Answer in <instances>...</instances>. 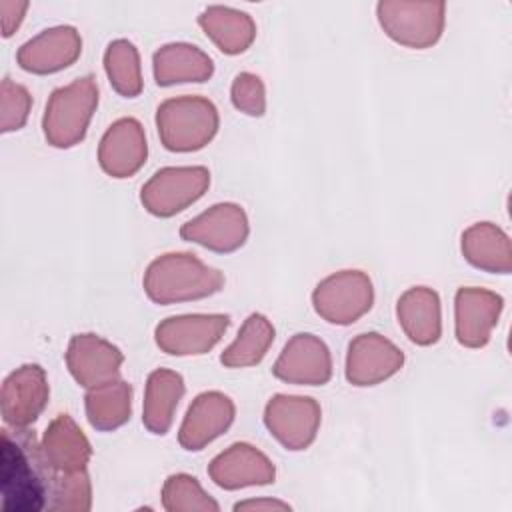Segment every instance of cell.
Listing matches in <instances>:
<instances>
[{"label":"cell","instance_id":"cell-29","mask_svg":"<svg viewBox=\"0 0 512 512\" xmlns=\"http://www.w3.org/2000/svg\"><path fill=\"white\" fill-rule=\"evenodd\" d=\"M162 508L168 512H218L220 504L186 472L170 474L162 486Z\"/></svg>","mask_w":512,"mask_h":512},{"label":"cell","instance_id":"cell-22","mask_svg":"<svg viewBox=\"0 0 512 512\" xmlns=\"http://www.w3.org/2000/svg\"><path fill=\"white\" fill-rule=\"evenodd\" d=\"M152 72L158 86L206 82L214 74L212 58L190 42H168L152 54Z\"/></svg>","mask_w":512,"mask_h":512},{"label":"cell","instance_id":"cell-32","mask_svg":"<svg viewBox=\"0 0 512 512\" xmlns=\"http://www.w3.org/2000/svg\"><path fill=\"white\" fill-rule=\"evenodd\" d=\"M230 100L246 116L260 118L266 114V86L254 72H240L230 86Z\"/></svg>","mask_w":512,"mask_h":512},{"label":"cell","instance_id":"cell-7","mask_svg":"<svg viewBox=\"0 0 512 512\" xmlns=\"http://www.w3.org/2000/svg\"><path fill=\"white\" fill-rule=\"evenodd\" d=\"M210 186L206 166H164L140 188L144 210L156 218H172L198 202Z\"/></svg>","mask_w":512,"mask_h":512},{"label":"cell","instance_id":"cell-34","mask_svg":"<svg viewBox=\"0 0 512 512\" xmlns=\"http://www.w3.org/2000/svg\"><path fill=\"white\" fill-rule=\"evenodd\" d=\"M234 510H292V506L288 502L276 500V498H252V500H242L234 504Z\"/></svg>","mask_w":512,"mask_h":512},{"label":"cell","instance_id":"cell-16","mask_svg":"<svg viewBox=\"0 0 512 512\" xmlns=\"http://www.w3.org/2000/svg\"><path fill=\"white\" fill-rule=\"evenodd\" d=\"M82 54V36L76 26L58 24L40 30L16 50V62L30 74H54L72 66Z\"/></svg>","mask_w":512,"mask_h":512},{"label":"cell","instance_id":"cell-11","mask_svg":"<svg viewBox=\"0 0 512 512\" xmlns=\"http://www.w3.org/2000/svg\"><path fill=\"white\" fill-rule=\"evenodd\" d=\"M404 352L380 332H362L348 342L344 376L352 386L382 384L404 366Z\"/></svg>","mask_w":512,"mask_h":512},{"label":"cell","instance_id":"cell-14","mask_svg":"<svg viewBox=\"0 0 512 512\" xmlns=\"http://www.w3.org/2000/svg\"><path fill=\"white\" fill-rule=\"evenodd\" d=\"M504 298L478 286H462L454 296V334L464 348H484L498 326Z\"/></svg>","mask_w":512,"mask_h":512},{"label":"cell","instance_id":"cell-4","mask_svg":"<svg viewBox=\"0 0 512 512\" xmlns=\"http://www.w3.org/2000/svg\"><path fill=\"white\" fill-rule=\"evenodd\" d=\"M98 108V84L92 74L58 86L48 96L42 114V132L50 146L66 150L86 138L90 120Z\"/></svg>","mask_w":512,"mask_h":512},{"label":"cell","instance_id":"cell-6","mask_svg":"<svg viewBox=\"0 0 512 512\" xmlns=\"http://www.w3.org/2000/svg\"><path fill=\"white\" fill-rule=\"evenodd\" d=\"M374 284L362 270H338L322 278L312 292L314 312L334 326H350L370 312Z\"/></svg>","mask_w":512,"mask_h":512},{"label":"cell","instance_id":"cell-23","mask_svg":"<svg viewBox=\"0 0 512 512\" xmlns=\"http://www.w3.org/2000/svg\"><path fill=\"white\" fill-rule=\"evenodd\" d=\"M184 392L186 384L180 372L156 368L148 374L142 402V424L150 434L164 436L170 432Z\"/></svg>","mask_w":512,"mask_h":512},{"label":"cell","instance_id":"cell-17","mask_svg":"<svg viewBox=\"0 0 512 512\" xmlns=\"http://www.w3.org/2000/svg\"><path fill=\"white\" fill-rule=\"evenodd\" d=\"M236 406L230 396L220 390L200 392L188 406L180 430L178 444L188 452H200L220 438L234 422Z\"/></svg>","mask_w":512,"mask_h":512},{"label":"cell","instance_id":"cell-28","mask_svg":"<svg viewBox=\"0 0 512 512\" xmlns=\"http://www.w3.org/2000/svg\"><path fill=\"white\" fill-rule=\"evenodd\" d=\"M104 72L108 76L110 86L124 98L140 96L144 88L142 80V64L140 52L134 42L128 38H116L108 42L104 50Z\"/></svg>","mask_w":512,"mask_h":512},{"label":"cell","instance_id":"cell-27","mask_svg":"<svg viewBox=\"0 0 512 512\" xmlns=\"http://www.w3.org/2000/svg\"><path fill=\"white\" fill-rule=\"evenodd\" d=\"M276 330L272 322L260 314L252 312L240 326L236 338L220 354V362L226 368H248L256 366L268 354L274 342Z\"/></svg>","mask_w":512,"mask_h":512},{"label":"cell","instance_id":"cell-9","mask_svg":"<svg viewBox=\"0 0 512 512\" xmlns=\"http://www.w3.org/2000/svg\"><path fill=\"white\" fill-rule=\"evenodd\" d=\"M250 234L246 210L236 202H218L180 226V238L218 254L242 248Z\"/></svg>","mask_w":512,"mask_h":512},{"label":"cell","instance_id":"cell-25","mask_svg":"<svg viewBox=\"0 0 512 512\" xmlns=\"http://www.w3.org/2000/svg\"><path fill=\"white\" fill-rule=\"evenodd\" d=\"M198 26L214 42V46L228 56L246 52L256 38L254 18L238 8L212 4L198 14Z\"/></svg>","mask_w":512,"mask_h":512},{"label":"cell","instance_id":"cell-2","mask_svg":"<svg viewBox=\"0 0 512 512\" xmlns=\"http://www.w3.org/2000/svg\"><path fill=\"white\" fill-rule=\"evenodd\" d=\"M142 288L160 306L192 302L220 292L224 274L192 252H166L146 266Z\"/></svg>","mask_w":512,"mask_h":512},{"label":"cell","instance_id":"cell-10","mask_svg":"<svg viewBox=\"0 0 512 512\" xmlns=\"http://www.w3.org/2000/svg\"><path fill=\"white\" fill-rule=\"evenodd\" d=\"M228 326V314L168 316L154 328V342L170 356H202L222 340Z\"/></svg>","mask_w":512,"mask_h":512},{"label":"cell","instance_id":"cell-13","mask_svg":"<svg viewBox=\"0 0 512 512\" xmlns=\"http://www.w3.org/2000/svg\"><path fill=\"white\" fill-rule=\"evenodd\" d=\"M50 398L46 372L40 364H24L2 382L0 410L10 428H28L44 412Z\"/></svg>","mask_w":512,"mask_h":512},{"label":"cell","instance_id":"cell-31","mask_svg":"<svg viewBox=\"0 0 512 512\" xmlns=\"http://www.w3.org/2000/svg\"><path fill=\"white\" fill-rule=\"evenodd\" d=\"M32 108V96L26 86L4 76L0 84V132H16L24 128Z\"/></svg>","mask_w":512,"mask_h":512},{"label":"cell","instance_id":"cell-33","mask_svg":"<svg viewBox=\"0 0 512 512\" xmlns=\"http://www.w3.org/2000/svg\"><path fill=\"white\" fill-rule=\"evenodd\" d=\"M28 2H14V0H2L0 2V16H2V38H10L18 26L22 24Z\"/></svg>","mask_w":512,"mask_h":512},{"label":"cell","instance_id":"cell-12","mask_svg":"<svg viewBox=\"0 0 512 512\" xmlns=\"http://www.w3.org/2000/svg\"><path fill=\"white\" fill-rule=\"evenodd\" d=\"M272 374L296 386H324L332 378V354L326 342L312 332L294 334L278 354Z\"/></svg>","mask_w":512,"mask_h":512},{"label":"cell","instance_id":"cell-20","mask_svg":"<svg viewBox=\"0 0 512 512\" xmlns=\"http://www.w3.org/2000/svg\"><path fill=\"white\" fill-rule=\"evenodd\" d=\"M396 320L410 342L432 346L442 336V306L436 290L412 286L396 302Z\"/></svg>","mask_w":512,"mask_h":512},{"label":"cell","instance_id":"cell-30","mask_svg":"<svg viewBox=\"0 0 512 512\" xmlns=\"http://www.w3.org/2000/svg\"><path fill=\"white\" fill-rule=\"evenodd\" d=\"M92 508V482L88 470L56 472L50 482L48 510L88 512Z\"/></svg>","mask_w":512,"mask_h":512},{"label":"cell","instance_id":"cell-21","mask_svg":"<svg viewBox=\"0 0 512 512\" xmlns=\"http://www.w3.org/2000/svg\"><path fill=\"white\" fill-rule=\"evenodd\" d=\"M40 448L48 466L56 472L86 470L92 444L70 414H58L44 430Z\"/></svg>","mask_w":512,"mask_h":512},{"label":"cell","instance_id":"cell-3","mask_svg":"<svg viewBox=\"0 0 512 512\" xmlns=\"http://www.w3.org/2000/svg\"><path fill=\"white\" fill-rule=\"evenodd\" d=\"M220 128V114L204 96L166 98L156 108V130L160 144L170 152H196L212 142Z\"/></svg>","mask_w":512,"mask_h":512},{"label":"cell","instance_id":"cell-5","mask_svg":"<svg viewBox=\"0 0 512 512\" xmlns=\"http://www.w3.org/2000/svg\"><path fill=\"white\" fill-rule=\"evenodd\" d=\"M376 18L384 34L396 44L412 50H424L434 46L444 32L446 4L380 0L376 4Z\"/></svg>","mask_w":512,"mask_h":512},{"label":"cell","instance_id":"cell-26","mask_svg":"<svg viewBox=\"0 0 512 512\" xmlns=\"http://www.w3.org/2000/svg\"><path fill=\"white\" fill-rule=\"evenodd\" d=\"M84 410L88 424L98 432H112L132 416V384L116 378L86 390Z\"/></svg>","mask_w":512,"mask_h":512},{"label":"cell","instance_id":"cell-1","mask_svg":"<svg viewBox=\"0 0 512 512\" xmlns=\"http://www.w3.org/2000/svg\"><path fill=\"white\" fill-rule=\"evenodd\" d=\"M54 470L44 460L40 442L28 428L2 430V490L16 500V510L48 508Z\"/></svg>","mask_w":512,"mask_h":512},{"label":"cell","instance_id":"cell-24","mask_svg":"<svg viewBox=\"0 0 512 512\" xmlns=\"http://www.w3.org/2000/svg\"><path fill=\"white\" fill-rule=\"evenodd\" d=\"M464 260L490 274H510L512 248L508 234L494 222H474L460 236Z\"/></svg>","mask_w":512,"mask_h":512},{"label":"cell","instance_id":"cell-8","mask_svg":"<svg viewBox=\"0 0 512 512\" xmlns=\"http://www.w3.org/2000/svg\"><path fill=\"white\" fill-rule=\"evenodd\" d=\"M264 426L290 452L306 450L318 436L322 408L310 396L274 394L264 406Z\"/></svg>","mask_w":512,"mask_h":512},{"label":"cell","instance_id":"cell-19","mask_svg":"<svg viewBox=\"0 0 512 512\" xmlns=\"http://www.w3.org/2000/svg\"><path fill=\"white\" fill-rule=\"evenodd\" d=\"M208 476L224 490L268 486L276 480V466L256 446L234 442L210 460Z\"/></svg>","mask_w":512,"mask_h":512},{"label":"cell","instance_id":"cell-15","mask_svg":"<svg viewBox=\"0 0 512 512\" xmlns=\"http://www.w3.org/2000/svg\"><path fill=\"white\" fill-rule=\"evenodd\" d=\"M124 364L122 350L110 340L94 334L82 332L74 334L66 348V366L70 376L82 388H94L120 378Z\"/></svg>","mask_w":512,"mask_h":512},{"label":"cell","instance_id":"cell-18","mask_svg":"<svg viewBox=\"0 0 512 512\" xmlns=\"http://www.w3.org/2000/svg\"><path fill=\"white\" fill-rule=\"evenodd\" d=\"M148 158L146 132L140 120L124 116L114 120L100 138L98 164L104 174L116 180L134 176Z\"/></svg>","mask_w":512,"mask_h":512}]
</instances>
